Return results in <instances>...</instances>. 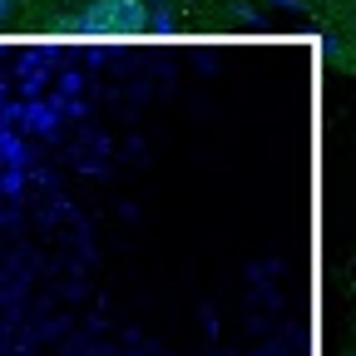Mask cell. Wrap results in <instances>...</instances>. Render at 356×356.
<instances>
[{"label":"cell","mask_w":356,"mask_h":356,"mask_svg":"<svg viewBox=\"0 0 356 356\" xmlns=\"http://www.w3.org/2000/svg\"><path fill=\"white\" fill-rule=\"evenodd\" d=\"M70 30H89V35H139L149 25L144 0H89L74 20H60Z\"/></svg>","instance_id":"6da1fadb"},{"label":"cell","mask_w":356,"mask_h":356,"mask_svg":"<svg viewBox=\"0 0 356 356\" xmlns=\"http://www.w3.org/2000/svg\"><path fill=\"white\" fill-rule=\"evenodd\" d=\"M6 15H10V0H0V20H6Z\"/></svg>","instance_id":"7a4b0ae2"}]
</instances>
